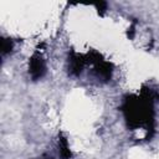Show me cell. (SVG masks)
Listing matches in <instances>:
<instances>
[{"mask_svg": "<svg viewBox=\"0 0 159 159\" xmlns=\"http://www.w3.org/2000/svg\"><path fill=\"white\" fill-rule=\"evenodd\" d=\"M58 153L61 155L62 159H70L71 158V150H70V147H68V143H67V139L62 135H60V139H58Z\"/></svg>", "mask_w": 159, "mask_h": 159, "instance_id": "obj_5", "label": "cell"}, {"mask_svg": "<svg viewBox=\"0 0 159 159\" xmlns=\"http://www.w3.org/2000/svg\"><path fill=\"white\" fill-rule=\"evenodd\" d=\"M96 7L98 9V12L102 15L104 12V10L107 9V2H98V4H96Z\"/></svg>", "mask_w": 159, "mask_h": 159, "instance_id": "obj_7", "label": "cell"}, {"mask_svg": "<svg viewBox=\"0 0 159 159\" xmlns=\"http://www.w3.org/2000/svg\"><path fill=\"white\" fill-rule=\"evenodd\" d=\"M84 66V60L82 58V56L71 52L70 57H68V71L72 76H80L82 73Z\"/></svg>", "mask_w": 159, "mask_h": 159, "instance_id": "obj_4", "label": "cell"}, {"mask_svg": "<svg viewBox=\"0 0 159 159\" xmlns=\"http://www.w3.org/2000/svg\"><path fill=\"white\" fill-rule=\"evenodd\" d=\"M29 73L34 81H37L43 77V75L46 73V63L41 55L35 53L31 56L29 62Z\"/></svg>", "mask_w": 159, "mask_h": 159, "instance_id": "obj_3", "label": "cell"}, {"mask_svg": "<svg viewBox=\"0 0 159 159\" xmlns=\"http://www.w3.org/2000/svg\"><path fill=\"white\" fill-rule=\"evenodd\" d=\"M89 62L93 63V71L98 80H101L103 82H107L111 80L113 70H112V65L109 62L104 61L96 52H92V55L89 56Z\"/></svg>", "mask_w": 159, "mask_h": 159, "instance_id": "obj_2", "label": "cell"}, {"mask_svg": "<svg viewBox=\"0 0 159 159\" xmlns=\"http://www.w3.org/2000/svg\"><path fill=\"white\" fill-rule=\"evenodd\" d=\"M154 94L149 91L143 97L129 96L122 107L128 127L138 128L145 127L148 137H152L154 132V109H153Z\"/></svg>", "mask_w": 159, "mask_h": 159, "instance_id": "obj_1", "label": "cell"}, {"mask_svg": "<svg viewBox=\"0 0 159 159\" xmlns=\"http://www.w3.org/2000/svg\"><path fill=\"white\" fill-rule=\"evenodd\" d=\"M47 159H52V158H47Z\"/></svg>", "mask_w": 159, "mask_h": 159, "instance_id": "obj_8", "label": "cell"}, {"mask_svg": "<svg viewBox=\"0 0 159 159\" xmlns=\"http://www.w3.org/2000/svg\"><path fill=\"white\" fill-rule=\"evenodd\" d=\"M14 48V41L11 39L7 37H2L1 39V53L2 55H7L12 51Z\"/></svg>", "mask_w": 159, "mask_h": 159, "instance_id": "obj_6", "label": "cell"}]
</instances>
